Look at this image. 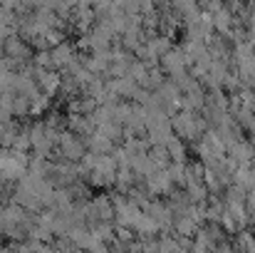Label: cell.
I'll use <instances>...</instances> for the list:
<instances>
[{"label":"cell","instance_id":"6da1fadb","mask_svg":"<svg viewBox=\"0 0 255 253\" xmlns=\"http://www.w3.org/2000/svg\"><path fill=\"white\" fill-rule=\"evenodd\" d=\"M164 67L169 70L171 75L181 77V75H183V70H186V57H183V52H181V50L166 52V55H164Z\"/></svg>","mask_w":255,"mask_h":253}]
</instances>
